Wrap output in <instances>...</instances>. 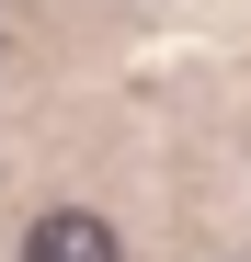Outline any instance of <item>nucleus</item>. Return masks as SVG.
<instances>
[{
  "label": "nucleus",
  "mask_w": 251,
  "mask_h": 262,
  "mask_svg": "<svg viewBox=\"0 0 251 262\" xmlns=\"http://www.w3.org/2000/svg\"><path fill=\"white\" fill-rule=\"evenodd\" d=\"M23 262H126V239L103 228L92 205H57V216H34V228H23Z\"/></svg>",
  "instance_id": "obj_1"
}]
</instances>
